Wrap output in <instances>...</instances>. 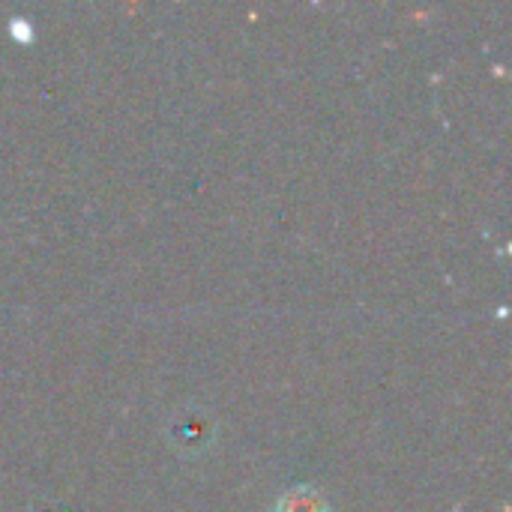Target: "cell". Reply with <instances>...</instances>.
I'll list each match as a JSON object with an SVG mask.
<instances>
[{"label": "cell", "instance_id": "cell-1", "mask_svg": "<svg viewBox=\"0 0 512 512\" xmlns=\"http://www.w3.org/2000/svg\"><path fill=\"white\" fill-rule=\"evenodd\" d=\"M279 512H327V504L324 498L315 492V489H294L282 498L279 504Z\"/></svg>", "mask_w": 512, "mask_h": 512}]
</instances>
